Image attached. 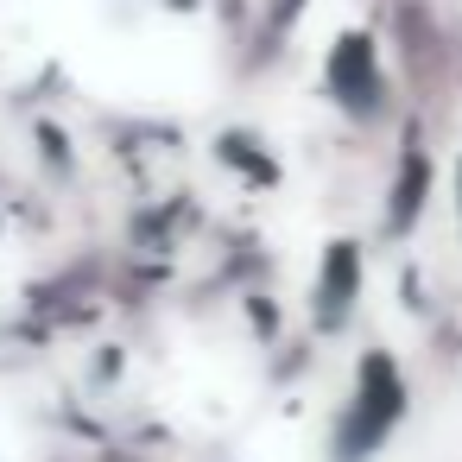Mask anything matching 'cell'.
<instances>
[{"label":"cell","mask_w":462,"mask_h":462,"mask_svg":"<svg viewBox=\"0 0 462 462\" xmlns=\"http://www.w3.org/2000/svg\"><path fill=\"white\" fill-rule=\"evenodd\" d=\"M399 418H405V380H399V367H393L386 355H367V367H361L348 405L336 411L329 456H336V462H374V456L386 449V437L399 430Z\"/></svg>","instance_id":"6da1fadb"},{"label":"cell","mask_w":462,"mask_h":462,"mask_svg":"<svg viewBox=\"0 0 462 462\" xmlns=\"http://www.w3.org/2000/svg\"><path fill=\"white\" fill-rule=\"evenodd\" d=\"M456 216H462V159H456Z\"/></svg>","instance_id":"3957f363"},{"label":"cell","mask_w":462,"mask_h":462,"mask_svg":"<svg viewBox=\"0 0 462 462\" xmlns=\"http://www.w3.org/2000/svg\"><path fill=\"white\" fill-rule=\"evenodd\" d=\"M323 83H329V96H336L348 115H361V121H374V115L386 108L380 51H374V39H361V32L336 39V51H329V64H323Z\"/></svg>","instance_id":"7a4b0ae2"}]
</instances>
